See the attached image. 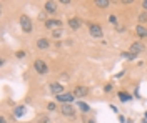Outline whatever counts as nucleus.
<instances>
[{
	"label": "nucleus",
	"mask_w": 147,
	"mask_h": 123,
	"mask_svg": "<svg viewBox=\"0 0 147 123\" xmlns=\"http://www.w3.org/2000/svg\"><path fill=\"white\" fill-rule=\"evenodd\" d=\"M44 9H45L47 13H57V3H55L54 0H47L45 2V5H44Z\"/></svg>",
	"instance_id": "obj_11"
},
{
	"label": "nucleus",
	"mask_w": 147,
	"mask_h": 123,
	"mask_svg": "<svg viewBox=\"0 0 147 123\" xmlns=\"http://www.w3.org/2000/svg\"><path fill=\"white\" fill-rule=\"evenodd\" d=\"M89 33H90L92 38H102L104 37V30H102V27L97 25V23H90V25H89Z\"/></svg>",
	"instance_id": "obj_3"
},
{
	"label": "nucleus",
	"mask_w": 147,
	"mask_h": 123,
	"mask_svg": "<svg viewBox=\"0 0 147 123\" xmlns=\"http://www.w3.org/2000/svg\"><path fill=\"white\" fill-rule=\"evenodd\" d=\"M15 57H17V58H24V57H25V52H24V50H18L17 53H15Z\"/></svg>",
	"instance_id": "obj_24"
},
{
	"label": "nucleus",
	"mask_w": 147,
	"mask_h": 123,
	"mask_svg": "<svg viewBox=\"0 0 147 123\" xmlns=\"http://www.w3.org/2000/svg\"><path fill=\"white\" fill-rule=\"evenodd\" d=\"M146 50V45L142 43V42H132L130 43V48H129V52H132V53H140V52H144Z\"/></svg>",
	"instance_id": "obj_6"
},
{
	"label": "nucleus",
	"mask_w": 147,
	"mask_h": 123,
	"mask_svg": "<svg viewBox=\"0 0 147 123\" xmlns=\"http://www.w3.org/2000/svg\"><path fill=\"white\" fill-rule=\"evenodd\" d=\"M64 35V30L62 29H55V30H52V37L54 38H60Z\"/></svg>",
	"instance_id": "obj_20"
},
{
	"label": "nucleus",
	"mask_w": 147,
	"mask_h": 123,
	"mask_svg": "<svg viewBox=\"0 0 147 123\" xmlns=\"http://www.w3.org/2000/svg\"><path fill=\"white\" fill-rule=\"evenodd\" d=\"M127 123H134V122H132V120H127Z\"/></svg>",
	"instance_id": "obj_34"
},
{
	"label": "nucleus",
	"mask_w": 147,
	"mask_h": 123,
	"mask_svg": "<svg viewBox=\"0 0 147 123\" xmlns=\"http://www.w3.org/2000/svg\"><path fill=\"white\" fill-rule=\"evenodd\" d=\"M47 110H49V112H54V110H57V105L50 102V103L47 105Z\"/></svg>",
	"instance_id": "obj_23"
},
{
	"label": "nucleus",
	"mask_w": 147,
	"mask_h": 123,
	"mask_svg": "<svg viewBox=\"0 0 147 123\" xmlns=\"http://www.w3.org/2000/svg\"><path fill=\"white\" fill-rule=\"evenodd\" d=\"M77 106H79V110H80L82 113H89V112H90V106L85 103V102H82V100H77Z\"/></svg>",
	"instance_id": "obj_15"
},
{
	"label": "nucleus",
	"mask_w": 147,
	"mask_h": 123,
	"mask_svg": "<svg viewBox=\"0 0 147 123\" xmlns=\"http://www.w3.org/2000/svg\"><path fill=\"white\" fill-rule=\"evenodd\" d=\"M74 95H75V96H79V98L87 96V95H89V88H87V86H82V85L75 86V88H74Z\"/></svg>",
	"instance_id": "obj_10"
},
{
	"label": "nucleus",
	"mask_w": 147,
	"mask_h": 123,
	"mask_svg": "<svg viewBox=\"0 0 147 123\" xmlns=\"http://www.w3.org/2000/svg\"><path fill=\"white\" fill-rule=\"evenodd\" d=\"M0 123H7V118L5 116H0Z\"/></svg>",
	"instance_id": "obj_31"
},
{
	"label": "nucleus",
	"mask_w": 147,
	"mask_h": 123,
	"mask_svg": "<svg viewBox=\"0 0 147 123\" xmlns=\"http://www.w3.org/2000/svg\"><path fill=\"white\" fill-rule=\"evenodd\" d=\"M59 2H60V3H64V5H69V3H70V0H59Z\"/></svg>",
	"instance_id": "obj_29"
},
{
	"label": "nucleus",
	"mask_w": 147,
	"mask_h": 123,
	"mask_svg": "<svg viewBox=\"0 0 147 123\" xmlns=\"http://www.w3.org/2000/svg\"><path fill=\"white\" fill-rule=\"evenodd\" d=\"M35 45L38 50H47V48L50 47V40L49 38H38L35 42Z\"/></svg>",
	"instance_id": "obj_12"
},
{
	"label": "nucleus",
	"mask_w": 147,
	"mask_h": 123,
	"mask_svg": "<svg viewBox=\"0 0 147 123\" xmlns=\"http://www.w3.org/2000/svg\"><path fill=\"white\" fill-rule=\"evenodd\" d=\"M137 20H139V25H144V23H147V12H146V10H144L142 13H139Z\"/></svg>",
	"instance_id": "obj_18"
},
{
	"label": "nucleus",
	"mask_w": 147,
	"mask_h": 123,
	"mask_svg": "<svg viewBox=\"0 0 147 123\" xmlns=\"http://www.w3.org/2000/svg\"><path fill=\"white\" fill-rule=\"evenodd\" d=\"M136 35L139 38H146L147 37V27L146 25H137L136 27Z\"/></svg>",
	"instance_id": "obj_13"
},
{
	"label": "nucleus",
	"mask_w": 147,
	"mask_h": 123,
	"mask_svg": "<svg viewBox=\"0 0 147 123\" xmlns=\"http://www.w3.org/2000/svg\"><path fill=\"white\" fill-rule=\"evenodd\" d=\"M60 112H62L64 116H74V115H75V110H74V106L70 103H64L62 108H60Z\"/></svg>",
	"instance_id": "obj_9"
},
{
	"label": "nucleus",
	"mask_w": 147,
	"mask_h": 123,
	"mask_svg": "<svg viewBox=\"0 0 147 123\" xmlns=\"http://www.w3.org/2000/svg\"><path fill=\"white\" fill-rule=\"evenodd\" d=\"M142 7H144V10H147V0H142Z\"/></svg>",
	"instance_id": "obj_30"
},
{
	"label": "nucleus",
	"mask_w": 147,
	"mask_h": 123,
	"mask_svg": "<svg viewBox=\"0 0 147 123\" xmlns=\"http://www.w3.org/2000/svg\"><path fill=\"white\" fill-rule=\"evenodd\" d=\"M134 2H136V0H120V3H122V5H132Z\"/></svg>",
	"instance_id": "obj_26"
},
{
	"label": "nucleus",
	"mask_w": 147,
	"mask_h": 123,
	"mask_svg": "<svg viewBox=\"0 0 147 123\" xmlns=\"http://www.w3.org/2000/svg\"><path fill=\"white\" fill-rule=\"evenodd\" d=\"M34 68H35V72L38 73V75H47L49 73V65H47L44 60H40V58H37L35 62H34Z\"/></svg>",
	"instance_id": "obj_2"
},
{
	"label": "nucleus",
	"mask_w": 147,
	"mask_h": 123,
	"mask_svg": "<svg viewBox=\"0 0 147 123\" xmlns=\"http://www.w3.org/2000/svg\"><path fill=\"white\" fill-rule=\"evenodd\" d=\"M104 92H105V93H109V92H112V83H107V85L104 86Z\"/></svg>",
	"instance_id": "obj_25"
},
{
	"label": "nucleus",
	"mask_w": 147,
	"mask_h": 123,
	"mask_svg": "<svg viewBox=\"0 0 147 123\" xmlns=\"http://www.w3.org/2000/svg\"><path fill=\"white\" fill-rule=\"evenodd\" d=\"M140 123H147V120H146V118H142V122H140Z\"/></svg>",
	"instance_id": "obj_32"
},
{
	"label": "nucleus",
	"mask_w": 147,
	"mask_h": 123,
	"mask_svg": "<svg viewBox=\"0 0 147 123\" xmlns=\"http://www.w3.org/2000/svg\"><path fill=\"white\" fill-rule=\"evenodd\" d=\"M67 23H69L70 30H80V27H82V20L79 19V17H70Z\"/></svg>",
	"instance_id": "obj_7"
},
{
	"label": "nucleus",
	"mask_w": 147,
	"mask_h": 123,
	"mask_svg": "<svg viewBox=\"0 0 147 123\" xmlns=\"http://www.w3.org/2000/svg\"><path fill=\"white\" fill-rule=\"evenodd\" d=\"M144 118H146V120H147V113H146V116H144Z\"/></svg>",
	"instance_id": "obj_35"
},
{
	"label": "nucleus",
	"mask_w": 147,
	"mask_h": 123,
	"mask_svg": "<svg viewBox=\"0 0 147 123\" xmlns=\"http://www.w3.org/2000/svg\"><path fill=\"white\" fill-rule=\"evenodd\" d=\"M119 122H120V123H125L127 120H125V116H122V115H119Z\"/></svg>",
	"instance_id": "obj_28"
},
{
	"label": "nucleus",
	"mask_w": 147,
	"mask_h": 123,
	"mask_svg": "<svg viewBox=\"0 0 147 123\" xmlns=\"http://www.w3.org/2000/svg\"><path fill=\"white\" fill-rule=\"evenodd\" d=\"M25 110H27V108H25L24 105H18V106H15V108H13V116H15V118H20V116H24Z\"/></svg>",
	"instance_id": "obj_14"
},
{
	"label": "nucleus",
	"mask_w": 147,
	"mask_h": 123,
	"mask_svg": "<svg viewBox=\"0 0 147 123\" xmlns=\"http://www.w3.org/2000/svg\"><path fill=\"white\" fill-rule=\"evenodd\" d=\"M38 123H50V120H49L47 116H40V118H38Z\"/></svg>",
	"instance_id": "obj_27"
},
{
	"label": "nucleus",
	"mask_w": 147,
	"mask_h": 123,
	"mask_svg": "<svg viewBox=\"0 0 147 123\" xmlns=\"http://www.w3.org/2000/svg\"><path fill=\"white\" fill-rule=\"evenodd\" d=\"M117 96H119L120 102H124V103H127V102H130V100H132V95L127 93V92H119V95H117Z\"/></svg>",
	"instance_id": "obj_16"
},
{
	"label": "nucleus",
	"mask_w": 147,
	"mask_h": 123,
	"mask_svg": "<svg viewBox=\"0 0 147 123\" xmlns=\"http://www.w3.org/2000/svg\"><path fill=\"white\" fill-rule=\"evenodd\" d=\"M109 22L110 23H114V25H117V15H114V13L109 15Z\"/></svg>",
	"instance_id": "obj_22"
},
{
	"label": "nucleus",
	"mask_w": 147,
	"mask_h": 123,
	"mask_svg": "<svg viewBox=\"0 0 147 123\" xmlns=\"http://www.w3.org/2000/svg\"><path fill=\"white\" fill-rule=\"evenodd\" d=\"M49 88H50V92H52L54 95L64 93V83H60V82H54V83H50Z\"/></svg>",
	"instance_id": "obj_8"
},
{
	"label": "nucleus",
	"mask_w": 147,
	"mask_h": 123,
	"mask_svg": "<svg viewBox=\"0 0 147 123\" xmlns=\"http://www.w3.org/2000/svg\"><path fill=\"white\" fill-rule=\"evenodd\" d=\"M38 20H42V22H44V23H45L47 20V12H40V13H38Z\"/></svg>",
	"instance_id": "obj_21"
},
{
	"label": "nucleus",
	"mask_w": 147,
	"mask_h": 123,
	"mask_svg": "<svg viewBox=\"0 0 147 123\" xmlns=\"http://www.w3.org/2000/svg\"><path fill=\"white\" fill-rule=\"evenodd\" d=\"M94 3L99 9H109L110 7V0H94Z\"/></svg>",
	"instance_id": "obj_17"
},
{
	"label": "nucleus",
	"mask_w": 147,
	"mask_h": 123,
	"mask_svg": "<svg viewBox=\"0 0 147 123\" xmlns=\"http://www.w3.org/2000/svg\"><path fill=\"white\" fill-rule=\"evenodd\" d=\"M57 98V102H62V103H72L74 100H75V95L74 93H60L55 96Z\"/></svg>",
	"instance_id": "obj_5"
},
{
	"label": "nucleus",
	"mask_w": 147,
	"mask_h": 123,
	"mask_svg": "<svg viewBox=\"0 0 147 123\" xmlns=\"http://www.w3.org/2000/svg\"><path fill=\"white\" fill-rule=\"evenodd\" d=\"M87 123H95V120H89V122H87Z\"/></svg>",
	"instance_id": "obj_33"
},
{
	"label": "nucleus",
	"mask_w": 147,
	"mask_h": 123,
	"mask_svg": "<svg viewBox=\"0 0 147 123\" xmlns=\"http://www.w3.org/2000/svg\"><path fill=\"white\" fill-rule=\"evenodd\" d=\"M20 29L24 30L25 33H32L34 32V25H32L30 17H27V15H22L20 17Z\"/></svg>",
	"instance_id": "obj_1"
},
{
	"label": "nucleus",
	"mask_w": 147,
	"mask_h": 123,
	"mask_svg": "<svg viewBox=\"0 0 147 123\" xmlns=\"http://www.w3.org/2000/svg\"><path fill=\"white\" fill-rule=\"evenodd\" d=\"M120 55H122L124 58H127V60H136V57H137V55H136V53H132V52H122Z\"/></svg>",
	"instance_id": "obj_19"
},
{
	"label": "nucleus",
	"mask_w": 147,
	"mask_h": 123,
	"mask_svg": "<svg viewBox=\"0 0 147 123\" xmlns=\"http://www.w3.org/2000/svg\"><path fill=\"white\" fill-rule=\"evenodd\" d=\"M49 30H55V29H62V20H59V19H49L44 23Z\"/></svg>",
	"instance_id": "obj_4"
}]
</instances>
